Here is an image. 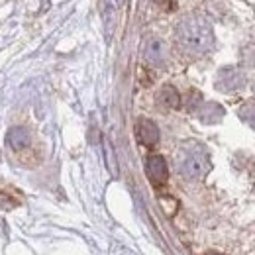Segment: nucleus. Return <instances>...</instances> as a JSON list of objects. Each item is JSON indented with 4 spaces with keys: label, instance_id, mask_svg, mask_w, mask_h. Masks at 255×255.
Segmentation results:
<instances>
[{
    "label": "nucleus",
    "instance_id": "f257e3e1",
    "mask_svg": "<svg viewBox=\"0 0 255 255\" xmlns=\"http://www.w3.org/2000/svg\"><path fill=\"white\" fill-rule=\"evenodd\" d=\"M179 39L191 49H204L210 43L212 35L210 30L200 22H185L179 28Z\"/></svg>",
    "mask_w": 255,
    "mask_h": 255
},
{
    "label": "nucleus",
    "instance_id": "f03ea898",
    "mask_svg": "<svg viewBox=\"0 0 255 255\" xmlns=\"http://www.w3.org/2000/svg\"><path fill=\"white\" fill-rule=\"evenodd\" d=\"M135 133H137V139H139L143 145H147V147L155 145L157 139H159V129H157V126H155L151 120H147V118H139V120H137V124H135Z\"/></svg>",
    "mask_w": 255,
    "mask_h": 255
},
{
    "label": "nucleus",
    "instance_id": "7ed1b4c3",
    "mask_svg": "<svg viewBox=\"0 0 255 255\" xmlns=\"http://www.w3.org/2000/svg\"><path fill=\"white\" fill-rule=\"evenodd\" d=\"M167 175H169V171H167L165 159H163L161 155H151V157L147 159V177L151 179V183H153L155 187L165 185Z\"/></svg>",
    "mask_w": 255,
    "mask_h": 255
},
{
    "label": "nucleus",
    "instance_id": "20e7f679",
    "mask_svg": "<svg viewBox=\"0 0 255 255\" xmlns=\"http://www.w3.org/2000/svg\"><path fill=\"white\" fill-rule=\"evenodd\" d=\"M6 143L10 145L12 151L20 153V151H28L30 149V131L24 128H12L6 133Z\"/></svg>",
    "mask_w": 255,
    "mask_h": 255
},
{
    "label": "nucleus",
    "instance_id": "39448f33",
    "mask_svg": "<svg viewBox=\"0 0 255 255\" xmlns=\"http://www.w3.org/2000/svg\"><path fill=\"white\" fill-rule=\"evenodd\" d=\"M159 100L165 106H169V108H177L179 102H181V96H179V93H177L173 87H165V89L161 91Z\"/></svg>",
    "mask_w": 255,
    "mask_h": 255
},
{
    "label": "nucleus",
    "instance_id": "423d86ee",
    "mask_svg": "<svg viewBox=\"0 0 255 255\" xmlns=\"http://www.w3.org/2000/svg\"><path fill=\"white\" fill-rule=\"evenodd\" d=\"M183 171L189 177H198L202 173V163H200V159L196 155H192V157H189V159L183 163Z\"/></svg>",
    "mask_w": 255,
    "mask_h": 255
},
{
    "label": "nucleus",
    "instance_id": "0eeeda50",
    "mask_svg": "<svg viewBox=\"0 0 255 255\" xmlns=\"http://www.w3.org/2000/svg\"><path fill=\"white\" fill-rule=\"evenodd\" d=\"M163 53H165L163 43H161L159 39H153V41L149 43V47H147V59H151V61H159L161 57H163Z\"/></svg>",
    "mask_w": 255,
    "mask_h": 255
},
{
    "label": "nucleus",
    "instance_id": "6e6552de",
    "mask_svg": "<svg viewBox=\"0 0 255 255\" xmlns=\"http://www.w3.org/2000/svg\"><path fill=\"white\" fill-rule=\"evenodd\" d=\"M10 198H12L10 194L0 192V208H2V210H10V208H14V206L18 204V200H10Z\"/></svg>",
    "mask_w": 255,
    "mask_h": 255
}]
</instances>
